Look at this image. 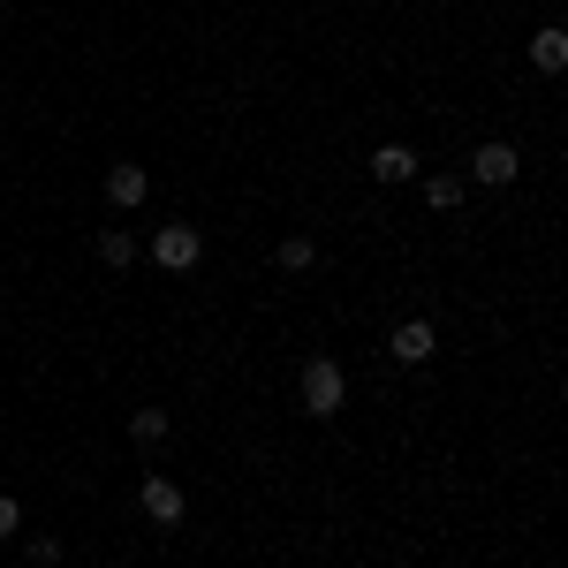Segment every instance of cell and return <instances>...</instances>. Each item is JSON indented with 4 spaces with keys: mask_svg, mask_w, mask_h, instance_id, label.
<instances>
[{
    "mask_svg": "<svg viewBox=\"0 0 568 568\" xmlns=\"http://www.w3.org/2000/svg\"><path fill=\"white\" fill-rule=\"evenodd\" d=\"M130 258H136V235H130V227H99V265H114V273H122Z\"/></svg>",
    "mask_w": 568,
    "mask_h": 568,
    "instance_id": "obj_9",
    "label": "cell"
},
{
    "mask_svg": "<svg viewBox=\"0 0 568 568\" xmlns=\"http://www.w3.org/2000/svg\"><path fill=\"white\" fill-rule=\"evenodd\" d=\"M144 190H152V175H144V168H130V160H122V168H106V197H114L122 213H130V205H144Z\"/></svg>",
    "mask_w": 568,
    "mask_h": 568,
    "instance_id": "obj_5",
    "label": "cell"
},
{
    "mask_svg": "<svg viewBox=\"0 0 568 568\" xmlns=\"http://www.w3.org/2000/svg\"><path fill=\"white\" fill-rule=\"evenodd\" d=\"M23 530V508H16V493H0V538H16Z\"/></svg>",
    "mask_w": 568,
    "mask_h": 568,
    "instance_id": "obj_13",
    "label": "cell"
},
{
    "mask_svg": "<svg viewBox=\"0 0 568 568\" xmlns=\"http://www.w3.org/2000/svg\"><path fill=\"white\" fill-rule=\"evenodd\" d=\"M417 175V152H409V144H379V152H372V182H409Z\"/></svg>",
    "mask_w": 568,
    "mask_h": 568,
    "instance_id": "obj_6",
    "label": "cell"
},
{
    "mask_svg": "<svg viewBox=\"0 0 568 568\" xmlns=\"http://www.w3.org/2000/svg\"><path fill=\"white\" fill-rule=\"evenodd\" d=\"M136 500H144V516H152L160 530H175V524H182V493H175L168 478H144V485H136Z\"/></svg>",
    "mask_w": 568,
    "mask_h": 568,
    "instance_id": "obj_4",
    "label": "cell"
},
{
    "mask_svg": "<svg viewBox=\"0 0 568 568\" xmlns=\"http://www.w3.org/2000/svg\"><path fill=\"white\" fill-rule=\"evenodd\" d=\"M530 61H538L546 77H554V69H568V31H561V23H546V31L530 39Z\"/></svg>",
    "mask_w": 568,
    "mask_h": 568,
    "instance_id": "obj_8",
    "label": "cell"
},
{
    "mask_svg": "<svg viewBox=\"0 0 568 568\" xmlns=\"http://www.w3.org/2000/svg\"><path fill=\"white\" fill-rule=\"evenodd\" d=\"M425 205H433V213L463 205V182H455V175H433V182H425Z\"/></svg>",
    "mask_w": 568,
    "mask_h": 568,
    "instance_id": "obj_11",
    "label": "cell"
},
{
    "mask_svg": "<svg viewBox=\"0 0 568 568\" xmlns=\"http://www.w3.org/2000/svg\"><path fill=\"white\" fill-rule=\"evenodd\" d=\"M433 349H439V342H433V326H425V318H409V326H394V356H402V364H425Z\"/></svg>",
    "mask_w": 568,
    "mask_h": 568,
    "instance_id": "obj_7",
    "label": "cell"
},
{
    "mask_svg": "<svg viewBox=\"0 0 568 568\" xmlns=\"http://www.w3.org/2000/svg\"><path fill=\"white\" fill-rule=\"evenodd\" d=\"M311 258H318L311 235H281V273H311Z\"/></svg>",
    "mask_w": 568,
    "mask_h": 568,
    "instance_id": "obj_10",
    "label": "cell"
},
{
    "mask_svg": "<svg viewBox=\"0 0 568 568\" xmlns=\"http://www.w3.org/2000/svg\"><path fill=\"white\" fill-rule=\"evenodd\" d=\"M342 394H349L342 364H334V356H311V364H304V417H334Z\"/></svg>",
    "mask_w": 568,
    "mask_h": 568,
    "instance_id": "obj_1",
    "label": "cell"
},
{
    "mask_svg": "<svg viewBox=\"0 0 568 568\" xmlns=\"http://www.w3.org/2000/svg\"><path fill=\"white\" fill-rule=\"evenodd\" d=\"M470 175H478L485 190H508V182L524 175V152H516V144H500V136H493V144H478V152H470Z\"/></svg>",
    "mask_w": 568,
    "mask_h": 568,
    "instance_id": "obj_2",
    "label": "cell"
},
{
    "mask_svg": "<svg viewBox=\"0 0 568 568\" xmlns=\"http://www.w3.org/2000/svg\"><path fill=\"white\" fill-rule=\"evenodd\" d=\"M130 433H136V439H168V409H136Z\"/></svg>",
    "mask_w": 568,
    "mask_h": 568,
    "instance_id": "obj_12",
    "label": "cell"
},
{
    "mask_svg": "<svg viewBox=\"0 0 568 568\" xmlns=\"http://www.w3.org/2000/svg\"><path fill=\"white\" fill-rule=\"evenodd\" d=\"M152 258L168 265V273H190V265L205 258V235H197V227H182V220H175V227H160V235H152Z\"/></svg>",
    "mask_w": 568,
    "mask_h": 568,
    "instance_id": "obj_3",
    "label": "cell"
}]
</instances>
